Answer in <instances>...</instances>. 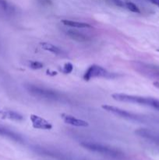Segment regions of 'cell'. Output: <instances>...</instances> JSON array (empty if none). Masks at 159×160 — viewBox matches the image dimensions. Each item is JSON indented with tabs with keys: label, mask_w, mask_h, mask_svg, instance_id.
Returning <instances> with one entry per match:
<instances>
[{
	"label": "cell",
	"mask_w": 159,
	"mask_h": 160,
	"mask_svg": "<svg viewBox=\"0 0 159 160\" xmlns=\"http://www.w3.org/2000/svg\"><path fill=\"white\" fill-rule=\"evenodd\" d=\"M80 145L87 150L98 153L101 156H106L111 159H122L124 157V154L122 151L109 145H104V144L94 142H83L80 143Z\"/></svg>",
	"instance_id": "1"
},
{
	"label": "cell",
	"mask_w": 159,
	"mask_h": 160,
	"mask_svg": "<svg viewBox=\"0 0 159 160\" xmlns=\"http://www.w3.org/2000/svg\"><path fill=\"white\" fill-rule=\"evenodd\" d=\"M24 88L30 95L41 99L50 102H59L61 101L62 98V95L59 93V92H57L54 89L34 84H26Z\"/></svg>",
	"instance_id": "2"
},
{
	"label": "cell",
	"mask_w": 159,
	"mask_h": 160,
	"mask_svg": "<svg viewBox=\"0 0 159 160\" xmlns=\"http://www.w3.org/2000/svg\"><path fill=\"white\" fill-rule=\"evenodd\" d=\"M112 97L115 101L143 105V106H149V107H151L159 111V100L156 99V98H150V97L139 96V95H127V94L123 93L113 94V95H112Z\"/></svg>",
	"instance_id": "3"
},
{
	"label": "cell",
	"mask_w": 159,
	"mask_h": 160,
	"mask_svg": "<svg viewBox=\"0 0 159 160\" xmlns=\"http://www.w3.org/2000/svg\"><path fill=\"white\" fill-rule=\"evenodd\" d=\"M131 66L133 70L140 74L151 79L159 81V66L141 61H132Z\"/></svg>",
	"instance_id": "4"
},
{
	"label": "cell",
	"mask_w": 159,
	"mask_h": 160,
	"mask_svg": "<svg viewBox=\"0 0 159 160\" xmlns=\"http://www.w3.org/2000/svg\"><path fill=\"white\" fill-rule=\"evenodd\" d=\"M101 108L105 111H107V112H111V113L114 114L117 117H120L123 119H126V120L134 122H139V123H145L146 122V118L143 116L133 113V112L125 110V109H120V108L116 107V106H110V105H102Z\"/></svg>",
	"instance_id": "5"
},
{
	"label": "cell",
	"mask_w": 159,
	"mask_h": 160,
	"mask_svg": "<svg viewBox=\"0 0 159 160\" xmlns=\"http://www.w3.org/2000/svg\"><path fill=\"white\" fill-rule=\"evenodd\" d=\"M115 77V73H110L104 67L97 64H93L86 70L83 78L84 81H89L95 78H113Z\"/></svg>",
	"instance_id": "6"
},
{
	"label": "cell",
	"mask_w": 159,
	"mask_h": 160,
	"mask_svg": "<svg viewBox=\"0 0 159 160\" xmlns=\"http://www.w3.org/2000/svg\"><path fill=\"white\" fill-rule=\"evenodd\" d=\"M34 151L41 156H47L51 159L55 160H72L71 157L66 155L65 153L62 152L61 151L56 150L55 148H47L43 146H34Z\"/></svg>",
	"instance_id": "7"
},
{
	"label": "cell",
	"mask_w": 159,
	"mask_h": 160,
	"mask_svg": "<svg viewBox=\"0 0 159 160\" xmlns=\"http://www.w3.org/2000/svg\"><path fill=\"white\" fill-rule=\"evenodd\" d=\"M0 136L6 138L13 141L17 143H24V138L22 137V135L1 124H0Z\"/></svg>",
	"instance_id": "8"
},
{
	"label": "cell",
	"mask_w": 159,
	"mask_h": 160,
	"mask_svg": "<svg viewBox=\"0 0 159 160\" xmlns=\"http://www.w3.org/2000/svg\"><path fill=\"white\" fill-rule=\"evenodd\" d=\"M31 123H32L33 128L35 129L39 130H51L52 128V125L51 123L44 119L43 117H39L35 114H31Z\"/></svg>",
	"instance_id": "9"
},
{
	"label": "cell",
	"mask_w": 159,
	"mask_h": 160,
	"mask_svg": "<svg viewBox=\"0 0 159 160\" xmlns=\"http://www.w3.org/2000/svg\"><path fill=\"white\" fill-rule=\"evenodd\" d=\"M61 118L63 120L65 123L69 125H71L73 127H77V128H86L89 126L88 122L85 121L81 119H78L73 116L69 115V114L62 113L61 114Z\"/></svg>",
	"instance_id": "10"
},
{
	"label": "cell",
	"mask_w": 159,
	"mask_h": 160,
	"mask_svg": "<svg viewBox=\"0 0 159 160\" xmlns=\"http://www.w3.org/2000/svg\"><path fill=\"white\" fill-rule=\"evenodd\" d=\"M65 34L69 38L78 42H87L90 41V38L87 34L76 30L69 29L65 31Z\"/></svg>",
	"instance_id": "11"
},
{
	"label": "cell",
	"mask_w": 159,
	"mask_h": 160,
	"mask_svg": "<svg viewBox=\"0 0 159 160\" xmlns=\"http://www.w3.org/2000/svg\"><path fill=\"white\" fill-rule=\"evenodd\" d=\"M136 133H137V135L140 136L143 138H146L147 140L152 141L155 143L159 144V133L148 129H138L137 130Z\"/></svg>",
	"instance_id": "12"
},
{
	"label": "cell",
	"mask_w": 159,
	"mask_h": 160,
	"mask_svg": "<svg viewBox=\"0 0 159 160\" xmlns=\"http://www.w3.org/2000/svg\"><path fill=\"white\" fill-rule=\"evenodd\" d=\"M15 13V9L6 0H0V16L10 17Z\"/></svg>",
	"instance_id": "13"
},
{
	"label": "cell",
	"mask_w": 159,
	"mask_h": 160,
	"mask_svg": "<svg viewBox=\"0 0 159 160\" xmlns=\"http://www.w3.org/2000/svg\"><path fill=\"white\" fill-rule=\"evenodd\" d=\"M40 45L44 50L49 52L56 55V56H65L66 55V52L63 49L53 45V44L48 43V42H41Z\"/></svg>",
	"instance_id": "14"
},
{
	"label": "cell",
	"mask_w": 159,
	"mask_h": 160,
	"mask_svg": "<svg viewBox=\"0 0 159 160\" xmlns=\"http://www.w3.org/2000/svg\"><path fill=\"white\" fill-rule=\"evenodd\" d=\"M0 116L2 118L14 120V121H23L24 120L23 115L12 110H0Z\"/></svg>",
	"instance_id": "15"
},
{
	"label": "cell",
	"mask_w": 159,
	"mask_h": 160,
	"mask_svg": "<svg viewBox=\"0 0 159 160\" xmlns=\"http://www.w3.org/2000/svg\"><path fill=\"white\" fill-rule=\"evenodd\" d=\"M62 23L65 26L70 27L73 28H90L91 25L85 22L76 21V20H62Z\"/></svg>",
	"instance_id": "16"
},
{
	"label": "cell",
	"mask_w": 159,
	"mask_h": 160,
	"mask_svg": "<svg viewBox=\"0 0 159 160\" xmlns=\"http://www.w3.org/2000/svg\"><path fill=\"white\" fill-rule=\"evenodd\" d=\"M125 4H126V8L128 10L131 11L132 12H137V13L140 12V9L135 3L132 2H126Z\"/></svg>",
	"instance_id": "17"
},
{
	"label": "cell",
	"mask_w": 159,
	"mask_h": 160,
	"mask_svg": "<svg viewBox=\"0 0 159 160\" xmlns=\"http://www.w3.org/2000/svg\"><path fill=\"white\" fill-rule=\"evenodd\" d=\"M28 67L32 70H40L44 67V64L39 61H29Z\"/></svg>",
	"instance_id": "18"
},
{
	"label": "cell",
	"mask_w": 159,
	"mask_h": 160,
	"mask_svg": "<svg viewBox=\"0 0 159 160\" xmlns=\"http://www.w3.org/2000/svg\"><path fill=\"white\" fill-rule=\"evenodd\" d=\"M73 70V66L72 65L70 62H67L65 65L63 66V67L62 68L61 71L62 72L65 74H69V73H71Z\"/></svg>",
	"instance_id": "19"
},
{
	"label": "cell",
	"mask_w": 159,
	"mask_h": 160,
	"mask_svg": "<svg viewBox=\"0 0 159 160\" xmlns=\"http://www.w3.org/2000/svg\"><path fill=\"white\" fill-rule=\"evenodd\" d=\"M107 2L110 4L114 5L117 7L120 8H126V4L123 0H107Z\"/></svg>",
	"instance_id": "20"
},
{
	"label": "cell",
	"mask_w": 159,
	"mask_h": 160,
	"mask_svg": "<svg viewBox=\"0 0 159 160\" xmlns=\"http://www.w3.org/2000/svg\"><path fill=\"white\" fill-rule=\"evenodd\" d=\"M150 2H151L153 4L156 5V6L159 7V0H150Z\"/></svg>",
	"instance_id": "21"
},
{
	"label": "cell",
	"mask_w": 159,
	"mask_h": 160,
	"mask_svg": "<svg viewBox=\"0 0 159 160\" xmlns=\"http://www.w3.org/2000/svg\"><path fill=\"white\" fill-rule=\"evenodd\" d=\"M154 85L155 86L156 88H159V81H155V82H154Z\"/></svg>",
	"instance_id": "22"
},
{
	"label": "cell",
	"mask_w": 159,
	"mask_h": 160,
	"mask_svg": "<svg viewBox=\"0 0 159 160\" xmlns=\"http://www.w3.org/2000/svg\"><path fill=\"white\" fill-rule=\"evenodd\" d=\"M157 51H158V52H159V49H157Z\"/></svg>",
	"instance_id": "23"
}]
</instances>
